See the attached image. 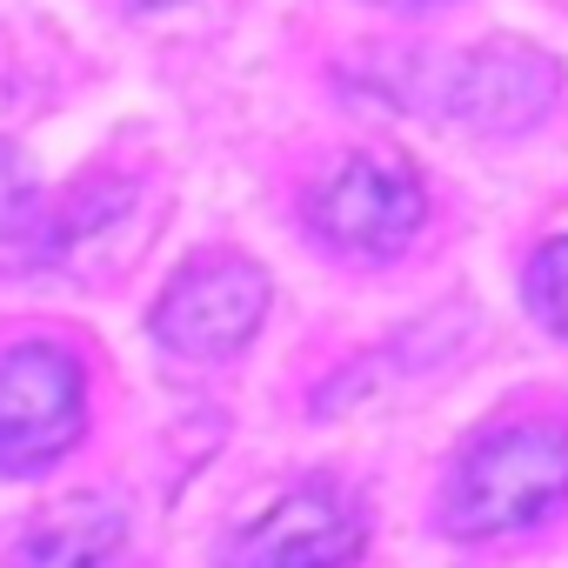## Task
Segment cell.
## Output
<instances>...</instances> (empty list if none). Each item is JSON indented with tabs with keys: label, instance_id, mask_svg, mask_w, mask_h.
I'll use <instances>...</instances> for the list:
<instances>
[{
	"label": "cell",
	"instance_id": "6da1fadb",
	"mask_svg": "<svg viewBox=\"0 0 568 568\" xmlns=\"http://www.w3.org/2000/svg\"><path fill=\"white\" fill-rule=\"evenodd\" d=\"M568 495V435L548 422H515L488 442H475L448 488V528L455 535H515L541 521Z\"/></svg>",
	"mask_w": 568,
	"mask_h": 568
},
{
	"label": "cell",
	"instance_id": "7a4b0ae2",
	"mask_svg": "<svg viewBox=\"0 0 568 568\" xmlns=\"http://www.w3.org/2000/svg\"><path fill=\"white\" fill-rule=\"evenodd\" d=\"M88 388L68 348L28 342L0 355V475H34L81 442Z\"/></svg>",
	"mask_w": 568,
	"mask_h": 568
},
{
	"label": "cell",
	"instance_id": "3957f363",
	"mask_svg": "<svg viewBox=\"0 0 568 568\" xmlns=\"http://www.w3.org/2000/svg\"><path fill=\"white\" fill-rule=\"evenodd\" d=\"M267 315V274L247 254L207 247L194 254L154 308V335L174 355H234Z\"/></svg>",
	"mask_w": 568,
	"mask_h": 568
},
{
	"label": "cell",
	"instance_id": "277c9868",
	"mask_svg": "<svg viewBox=\"0 0 568 568\" xmlns=\"http://www.w3.org/2000/svg\"><path fill=\"white\" fill-rule=\"evenodd\" d=\"M422 214H428L422 181L388 154H355L308 194V221L348 254H402Z\"/></svg>",
	"mask_w": 568,
	"mask_h": 568
},
{
	"label": "cell",
	"instance_id": "5b68a950",
	"mask_svg": "<svg viewBox=\"0 0 568 568\" xmlns=\"http://www.w3.org/2000/svg\"><path fill=\"white\" fill-rule=\"evenodd\" d=\"M355 555H362V508L328 481L281 495L227 541V568H342Z\"/></svg>",
	"mask_w": 568,
	"mask_h": 568
},
{
	"label": "cell",
	"instance_id": "8992f818",
	"mask_svg": "<svg viewBox=\"0 0 568 568\" xmlns=\"http://www.w3.org/2000/svg\"><path fill=\"white\" fill-rule=\"evenodd\" d=\"M555 61L521 48V41H488V48H468L448 61V81H442V108L468 128H528L555 108Z\"/></svg>",
	"mask_w": 568,
	"mask_h": 568
},
{
	"label": "cell",
	"instance_id": "52a82bcc",
	"mask_svg": "<svg viewBox=\"0 0 568 568\" xmlns=\"http://www.w3.org/2000/svg\"><path fill=\"white\" fill-rule=\"evenodd\" d=\"M148 194L134 181H94L68 201V214L54 221L48 261L81 274V281H108L121 267H134V254L148 247Z\"/></svg>",
	"mask_w": 568,
	"mask_h": 568
},
{
	"label": "cell",
	"instance_id": "ba28073f",
	"mask_svg": "<svg viewBox=\"0 0 568 568\" xmlns=\"http://www.w3.org/2000/svg\"><path fill=\"white\" fill-rule=\"evenodd\" d=\"M128 541V515L108 495H61L21 535V568H108Z\"/></svg>",
	"mask_w": 568,
	"mask_h": 568
},
{
	"label": "cell",
	"instance_id": "9c48e42d",
	"mask_svg": "<svg viewBox=\"0 0 568 568\" xmlns=\"http://www.w3.org/2000/svg\"><path fill=\"white\" fill-rule=\"evenodd\" d=\"M528 302H535V315L548 328L568 335V234L535 254V267H528Z\"/></svg>",
	"mask_w": 568,
	"mask_h": 568
},
{
	"label": "cell",
	"instance_id": "30bf717a",
	"mask_svg": "<svg viewBox=\"0 0 568 568\" xmlns=\"http://www.w3.org/2000/svg\"><path fill=\"white\" fill-rule=\"evenodd\" d=\"M28 214H34V168H28L8 141H0V241L21 234Z\"/></svg>",
	"mask_w": 568,
	"mask_h": 568
},
{
	"label": "cell",
	"instance_id": "8fae6325",
	"mask_svg": "<svg viewBox=\"0 0 568 568\" xmlns=\"http://www.w3.org/2000/svg\"><path fill=\"white\" fill-rule=\"evenodd\" d=\"M134 8H174V0H134Z\"/></svg>",
	"mask_w": 568,
	"mask_h": 568
},
{
	"label": "cell",
	"instance_id": "7c38bea8",
	"mask_svg": "<svg viewBox=\"0 0 568 568\" xmlns=\"http://www.w3.org/2000/svg\"><path fill=\"white\" fill-rule=\"evenodd\" d=\"M395 8H428V0H395Z\"/></svg>",
	"mask_w": 568,
	"mask_h": 568
}]
</instances>
